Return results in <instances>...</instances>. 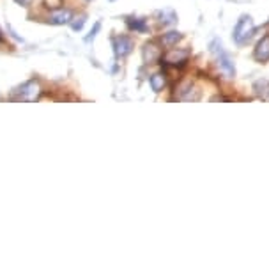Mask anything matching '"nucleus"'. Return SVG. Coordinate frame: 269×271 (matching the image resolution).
<instances>
[{"label": "nucleus", "instance_id": "6ab92c4d", "mask_svg": "<svg viewBox=\"0 0 269 271\" xmlns=\"http://www.w3.org/2000/svg\"><path fill=\"white\" fill-rule=\"evenodd\" d=\"M112 2H113V0H112Z\"/></svg>", "mask_w": 269, "mask_h": 271}, {"label": "nucleus", "instance_id": "f3484780", "mask_svg": "<svg viewBox=\"0 0 269 271\" xmlns=\"http://www.w3.org/2000/svg\"><path fill=\"white\" fill-rule=\"evenodd\" d=\"M15 2L20 6H30V0H15Z\"/></svg>", "mask_w": 269, "mask_h": 271}, {"label": "nucleus", "instance_id": "f257e3e1", "mask_svg": "<svg viewBox=\"0 0 269 271\" xmlns=\"http://www.w3.org/2000/svg\"><path fill=\"white\" fill-rule=\"evenodd\" d=\"M255 32V22L251 16L243 15L237 22V25L234 27V34H232V39L237 45H244L248 39L251 38V34Z\"/></svg>", "mask_w": 269, "mask_h": 271}, {"label": "nucleus", "instance_id": "ddd939ff", "mask_svg": "<svg viewBox=\"0 0 269 271\" xmlns=\"http://www.w3.org/2000/svg\"><path fill=\"white\" fill-rule=\"evenodd\" d=\"M158 16H160V22L163 23V25H172V23L177 22V16L174 11H170V9H165V11H160L158 13Z\"/></svg>", "mask_w": 269, "mask_h": 271}, {"label": "nucleus", "instance_id": "6e6552de", "mask_svg": "<svg viewBox=\"0 0 269 271\" xmlns=\"http://www.w3.org/2000/svg\"><path fill=\"white\" fill-rule=\"evenodd\" d=\"M144 60H146L147 64H151V62H156V60L161 59V55H163V52H161V48L156 45V43H147L146 46H144Z\"/></svg>", "mask_w": 269, "mask_h": 271}, {"label": "nucleus", "instance_id": "dca6fc26", "mask_svg": "<svg viewBox=\"0 0 269 271\" xmlns=\"http://www.w3.org/2000/svg\"><path fill=\"white\" fill-rule=\"evenodd\" d=\"M99 29H101V23L97 22L96 25H94V29L90 30V34H89V36H87V38H85V41H87V43H89V41H92V39L96 38V34H97V32H99Z\"/></svg>", "mask_w": 269, "mask_h": 271}, {"label": "nucleus", "instance_id": "f8f14e48", "mask_svg": "<svg viewBox=\"0 0 269 271\" xmlns=\"http://www.w3.org/2000/svg\"><path fill=\"white\" fill-rule=\"evenodd\" d=\"M127 27H129L131 30H134V32H147V30H149L146 20L142 18H129L127 20Z\"/></svg>", "mask_w": 269, "mask_h": 271}, {"label": "nucleus", "instance_id": "4468645a", "mask_svg": "<svg viewBox=\"0 0 269 271\" xmlns=\"http://www.w3.org/2000/svg\"><path fill=\"white\" fill-rule=\"evenodd\" d=\"M83 23H85V16H76V18H73L71 22H69V25H71V29L75 30V32H80V30L83 29Z\"/></svg>", "mask_w": 269, "mask_h": 271}, {"label": "nucleus", "instance_id": "9d476101", "mask_svg": "<svg viewBox=\"0 0 269 271\" xmlns=\"http://www.w3.org/2000/svg\"><path fill=\"white\" fill-rule=\"evenodd\" d=\"M149 85L158 94V92H161V90L165 89V85H167V78H165V75H161V73H154L149 78Z\"/></svg>", "mask_w": 269, "mask_h": 271}, {"label": "nucleus", "instance_id": "9b49d317", "mask_svg": "<svg viewBox=\"0 0 269 271\" xmlns=\"http://www.w3.org/2000/svg\"><path fill=\"white\" fill-rule=\"evenodd\" d=\"M181 39H183V34H181V32H177V30H170V32L163 34L161 43H163L165 46H174V45H177Z\"/></svg>", "mask_w": 269, "mask_h": 271}, {"label": "nucleus", "instance_id": "0eeeda50", "mask_svg": "<svg viewBox=\"0 0 269 271\" xmlns=\"http://www.w3.org/2000/svg\"><path fill=\"white\" fill-rule=\"evenodd\" d=\"M253 59L257 62H267L269 60V34L264 36L260 41L257 43L253 50Z\"/></svg>", "mask_w": 269, "mask_h": 271}, {"label": "nucleus", "instance_id": "7ed1b4c3", "mask_svg": "<svg viewBox=\"0 0 269 271\" xmlns=\"http://www.w3.org/2000/svg\"><path fill=\"white\" fill-rule=\"evenodd\" d=\"M211 50H213V53L216 55L218 64L221 66V69H223V71L227 73L228 76H234V75H235V66H234V62H232L230 55H228V53L225 52L223 46H221V43L218 41V39H214V41L211 43Z\"/></svg>", "mask_w": 269, "mask_h": 271}, {"label": "nucleus", "instance_id": "f03ea898", "mask_svg": "<svg viewBox=\"0 0 269 271\" xmlns=\"http://www.w3.org/2000/svg\"><path fill=\"white\" fill-rule=\"evenodd\" d=\"M16 94V99H23V101H36V99H39V94H41V83L38 82V80H29V82H25L22 87H18V89L15 90Z\"/></svg>", "mask_w": 269, "mask_h": 271}, {"label": "nucleus", "instance_id": "a211bd4d", "mask_svg": "<svg viewBox=\"0 0 269 271\" xmlns=\"http://www.w3.org/2000/svg\"><path fill=\"white\" fill-rule=\"evenodd\" d=\"M2 43H6V38H4V34H2V30H0V45Z\"/></svg>", "mask_w": 269, "mask_h": 271}, {"label": "nucleus", "instance_id": "423d86ee", "mask_svg": "<svg viewBox=\"0 0 269 271\" xmlns=\"http://www.w3.org/2000/svg\"><path fill=\"white\" fill-rule=\"evenodd\" d=\"M73 20V13L69 9H52V13L48 15V23L52 25H66Z\"/></svg>", "mask_w": 269, "mask_h": 271}, {"label": "nucleus", "instance_id": "20e7f679", "mask_svg": "<svg viewBox=\"0 0 269 271\" xmlns=\"http://www.w3.org/2000/svg\"><path fill=\"white\" fill-rule=\"evenodd\" d=\"M188 57H190V52H188V50H172V52L161 55L160 62L165 66H184L186 64Z\"/></svg>", "mask_w": 269, "mask_h": 271}, {"label": "nucleus", "instance_id": "2eb2a0df", "mask_svg": "<svg viewBox=\"0 0 269 271\" xmlns=\"http://www.w3.org/2000/svg\"><path fill=\"white\" fill-rule=\"evenodd\" d=\"M45 6L48 9H59L62 6V0H45Z\"/></svg>", "mask_w": 269, "mask_h": 271}, {"label": "nucleus", "instance_id": "39448f33", "mask_svg": "<svg viewBox=\"0 0 269 271\" xmlns=\"http://www.w3.org/2000/svg\"><path fill=\"white\" fill-rule=\"evenodd\" d=\"M112 45L115 57H119V59H124V57H127L133 52V41L127 36H117V38H113Z\"/></svg>", "mask_w": 269, "mask_h": 271}, {"label": "nucleus", "instance_id": "1a4fd4ad", "mask_svg": "<svg viewBox=\"0 0 269 271\" xmlns=\"http://www.w3.org/2000/svg\"><path fill=\"white\" fill-rule=\"evenodd\" d=\"M177 99H181V101H198L200 99V90L191 83H184L181 87V94L177 96Z\"/></svg>", "mask_w": 269, "mask_h": 271}]
</instances>
